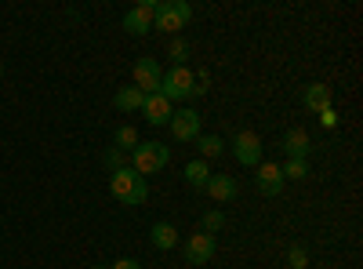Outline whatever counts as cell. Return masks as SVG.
Returning a JSON list of instances; mask_svg holds the SVG:
<instances>
[{"instance_id": "6da1fadb", "label": "cell", "mask_w": 363, "mask_h": 269, "mask_svg": "<svg viewBox=\"0 0 363 269\" xmlns=\"http://www.w3.org/2000/svg\"><path fill=\"white\" fill-rule=\"evenodd\" d=\"M109 193H113L120 204L135 207V204H145V200H149V182H145L135 168H120V171L109 175Z\"/></svg>"}, {"instance_id": "7a4b0ae2", "label": "cell", "mask_w": 363, "mask_h": 269, "mask_svg": "<svg viewBox=\"0 0 363 269\" xmlns=\"http://www.w3.org/2000/svg\"><path fill=\"white\" fill-rule=\"evenodd\" d=\"M167 102H182V99H193L200 95V87H196V73L186 70V66H171L164 77H160V92Z\"/></svg>"}, {"instance_id": "3957f363", "label": "cell", "mask_w": 363, "mask_h": 269, "mask_svg": "<svg viewBox=\"0 0 363 269\" xmlns=\"http://www.w3.org/2000/svg\"><path fill=\"white\" fill-rule=\"evenodd\" d=\"M167 160H171V149H167L164 142H138V146L131 149V168H135L142 178L164 171Z\"/></svg>"}, {"instance_id": "277c9868", "label": "cell", "mask_w": 363, "mask_h": 269, "mask_svg": "<svg viewBox=\"0 0 363 269\" xmlns=\"http://www.w3.org/2000/svg\"><path fill=\"white\" fill-rule=\"evenodd\" d=\"M193 18V4L186 0H167V4H157V15H153V29L160 33H178V29H186Z\"/></svg>"}, {"instance_id": "5b68a950", "label": "cell", "mask_w": 363, "mask_h": 269, "mask_svg": "<svg viewBox=\"0 0 363 269\" xmlns=\"http://www.w3.org/2000/svg\"><path fill=\"white\" fill-rule=\"evenodd\" d=\"M157 4L160 0H142L138 8H131L124 15V29L131 37H145V33H153V15H157Z\"/></svg>"}, {"instance_id": "8992f818", "label": "cell", "mask_w": 363, "mask_h": 269, "mask_svg": "<svg viewBox=\"0 0 363 269\" xmlns=\"http://www.w3.org/2000/svg\"><path fill=\"white\" fill-rule=\"evenodd\" d=\"M233 157L244 164V168H258L262 164V138L255 131H240L233 138Z\"/></svg>"}, {"instance_id": "52a82bcc", "label": "cell", "mask_w": 363, "mask_h": 269, "mask_svg": "<svg viewBox=\"0 0 363 269\" xmlns=\"http://www.w3.org/2000/svg\"><path fill=\"white\" fill-rule=\"evenodd\" d=\"M160 77H164V70H160L157 58H138L135 62V87L142 95H157L160 92Z\"/></svg>"}, {"instance_id": "ba28073f", "label": "cell", "mask_w": 363, "mask_h": 269, "mask_svg": "<svg viewBox=\"0 0 363 269\" xmlns=\"http://www.w3.org/2000/svg\"><path fill=\"white\" fill-rule=\"evenodd\" d=\"M215 251H218V241H215L211 233H193L189 241H186V262H189V265L211 262V258H215Z\"/></svg>"}, {"instance_id": "9c48e42d", "label": "cell", "mask_w": 363, "mask_h": 269, "mask_svg": "<svg viewBox=\"0 0 363 269\" xmlns=\"http://www.w3.org/2000/svg\"><path fill=\"white\" fill-rule=\"evenodd\" d=\"M167 128H171V135L178 142H196L200 138V113L196 109H178Z\"/></svg>"}, {"instance_id": "30bf717a", "label": "cell", "mask_w": 363, "mask_h": 269, "mask_svg": "<svg viewBox=\"0 0 363 269\" xmlns=\"http://www.w3.org/2000/svg\"><path fill=\"white\" fill-rule=\"evenodd\" d=\"M255 182H258V193L262 197H277L284 190V171L280 164H258L255 168Z\"/></svg>"}, {"instance_id": "8fae6325", "label": "cell", "mask_w": 363, "mask_h": 269, "mask_svg": "<svg viewBox=\"0 0 363 269\" xmlns=\"http://www.w3.org/2000/svg\"><path fill=\"white\" fill-rule=\"evenodd\" d=\"M142 113H145V121L153 124V128H164V124H171L174 106H171L164 95H145V102H142Z\"/></svg>"}, {"instance_id": "7c38bea8", "label": "cell", "mask_w": 363, "mask_h": 269, "mask_svg": "<svg viewBox=\"0 0 363 269\" xmlns=\"http://www.w3.org/2000/svg\"><path fill=\"white\" fill-rule=\"evenodd\" d=\"M284 153L291 157V160H306L309 153H313V138L301 131V128H291V131H284Z\"/></svg>"}, {"instance_id": "4fadbf2b", "label": "cell", "mask_w": 363, "mask_h": 269, "mask_svg": "<svg viewBox=\"0 0 363 269\" xmlns=\"http://www.w3.org/2000/svg\"><path fill=\"white\" fill-rule=\"evenodd\" d=\"M207 193H211V200H218V204H229L236 193H240V186H236V178L233 175H211V182H207Z\"/></svg>"}, {"instance_id": "5bb4252c", "label": "cell", "mask_w": 363, "mask_h": 269, "mask_svg": "<svg viewBox=\"0 0 363 269\" xmlns=\"http://www.w3.org/2000/svg\"><path fill=\"white\" fill-rule=\"evenodd\" d=\"M301 106L313 109V113L330 109V87H327V84H309L306 92H301Z\"/></svg>"}, {"instance_id": "9a60e30c", "label": "cell", "mask_w": 363, "mask_h": 269, "mask_svg": "<svg viewBox=\"0 0 363 269\" xmlns=\"http://www.w3.org/2000/svg\"><path fill=\"white\" fill-rule=\"evenodd\" d=\"M149 241H153L157 251H171V248L178 244V229H174L171 222H157L153 229H149Z\"/></svg>"}, {"instance_id": "2e32d148", "label": "cell", "mask_w": 363, "mask_h": 269, "mask_svg": "<svg viewBox=\"0 0 363 269\" xmlns=\"http://www.w3.org/2000/svg\"><path fill=\"white\" fill-rule=\"evenodd\" d=\"M142 102H145V95L138 92L135 84H131V87H120V92L113 95V106H116L120 113H135V109H142Z\"/></svg>"}, {"instance_id": "e0dca14e", "label": "cell", "mask_w": 363, "mask_h": 269, "mask_svg": "<svg viewBox=\"0 0 363 269\" xmlns=\"http://www.w3.org/2000/svg\"><path fill=\"white\" fill-rule=\"evenodd\" d=\"M186 182H189L193 190H207V182H211L207 160H189V164H186Z\"/></svg>"}, {"instance_id": "ac0fdd59", "label": "cell", "mask_w": 363, "mask_h": 269, "mask_svg": "<svg viewBox=\"0 0 363 269\" xmlns=\"http://www.w3.org/2000/svg\"><path fill=\"white\" fill-rule=\"evenodd\" d=\"M196 149H200V160H211V157H222L225 153V142L218 135H200L196 138Z\"/></svg>"}, {"instance_id": "d6986e66", "label": "cell", "mask_w": 363, "mask_h": 269, "mask_svg": "<svg viewBox=\"0 0 363 269\" xmlns=\"http://www.w3.org/2000/svg\"><path fill=\"white\" fill-rule=\"evenodd\" d=\"M138 142H142V138H138V128H131V124L116 128V135H113V146H116V149H124V153H131Z\"/></svg>"}, {"instance_id": "ffe728a7", "label": "cell", "mask_w": 363, "mask_h": 269, "mask_svg": "<svg viewBox=\"0 0 363 269\" xmlns=\"http://www.w3.org/2000/svg\"><path fill=\"white\" fill-rule=\"evenodd\" d=\"M218 229H225V215H222V212H207L203 222H200V233H211V236H215Z\"/></svg>"}, {"instance_id": "44dd1931", "label": "cell", "mask_w": 363, "mask_h": 269, "mask_svg": "<svg viewBox=\"0 0 363 269\" xmlns=\"http://www.w3.org/2000/svg\"><path fill=\"white\" fill-rule=\"evenodd\" d=\"M280 171H284V178H294V182H301V178L309 175V164H306V160H287Z\"/></svg>"}, {"instance_id": "7402d4cb", "label": "cell", "mask_w": 363, "mask_h": 269, "mask_svg": "<svg viewBox=\"0 0 363 269\" xmlns=\"http://www.w3.org/2000/svg\"><path fill=\"white\" fill-rule=\"evenodd\" d=\"M287 265H291V269H306V265H309V251L301 248V244H294V248L287 251Z\"/></svg>"}, {"instance_id": "603a6c76", "label": "cell", "mask_w": 363, "mask_h": 269, "mask_svg": "<svg viewBox=\"0 0 363 269\" xmlns=\"http://www.w3.org/2000/svg\"><path fill=\"white\" fill-rule=\"evenodd\" d=\"M102 164L109 168V171H120V168H124V149H106V157H102Z\"/></svg>"}, {"instance_id": "cb8c5ba5", "label": "cell", "mask_w": 363, "mask_h": 269, "mask_svg": "<svg viewBox=\"0 0 363 269\" xmlns=\"http://www.w3.org/2000/svg\"><path fill=\"white\" fill-rule=\"evenodd\" d=\"M189 55V44L186 40H174L171 44V58H174V66H182V58H186Z\"/></svg>"}, {"instance_id": "d4e9b609", "label": "cell", "mask_w": 363, "mask_h": 269, "mask_svg": "<svg viewBox=\"0 0 363 269\" xmlns=\"http://www.w3.org/2000/svg\"><path fill=\"white\" fill-rule=\"evenodd\" d=\"M106 269H142V262H138V258H116V262L106 265Z\"/></svg>"}, {"instance_id": "484cf974", "label": "cell", "mask_w": 363, "mask_h": 269, "mask_svg": "<svg viewBox=\"0 0 363 269\" xmlns=\"http://www.w3.org/2000/svg\"><path fill=\"white\" fill-rule=\"evenodd\" d=\"M320 124H323V128H338V113H335V109H323V113H320Z\"/></svg>"}, {"instance_id": "4316f807", "label": "cell", "mask_w": 363, "mask_h": 269, "mask_svg": "<svg viewBox=\"0 0 363 269\" xmlns=\"http://www.w3.org/2000/svg\"><path fill=\"white\" fill-rule=\"evenodd\" d=\"M0 77H4V62H0Z\"/></svg>"}, {"instance_id": "83f0119b", "label": "cell", "mask_w": 363, "mask_h": 269, "mask_svg": "<svg viewBox=\"0 0 363 269\" xmlns=\"http://www.w3.org/2000/svg\"><path fill=\"white\" fill-rule=\"evenodd\" d=\"M95 269H106V265H95Z\"/></svg>"}]
</instances>
